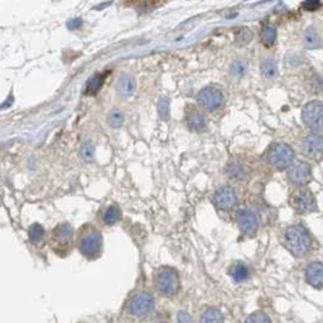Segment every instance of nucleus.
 Wrapping results in <instances>:
<instances>
[{"label":"nucleus","mask_w":323,"mask_h":323,"mask_svg":"<svg viewBox=\"0 0 323 323\" xmlns=\"http://www.w3.org/2000/svg\"><path fill=\"white\" fill-rule=\"evenodd\" d=\"M229 273H230V275H231L232 279L237 283L244 282V280L248 279V277H249L248 267H246L244 263H241V261H237V263L232 264L231 267H230Z\"/></svg>","instance_id":"obj_17"},{"label":"nucleus","mask_w":323,"mask_h":323,"mask_svg":"<svg viewBox=\"0 0 323 323\" xmlns=\"http://www.w3.org/2000/svg\"><path fill=\"white\" fill-rule=\"evenodd\" d=\"M287 169H288L287 172L288 179L293 186L305 187L312 180V167L306 162L299 161L292 163Z\"/></svg>","instance_id":"obj_9"},{"label":"nucleus","mask_w":323,"mask_h":323,"mask_svg":"<svg viewBox=\"0 0 323 323\" xmlns=\"http://www.w3.org/2000/svg\"><path fill=\"white\" fill-rule=\"evenodd\" d=\"M302 6L307 11H316L321 8V0H305Z\"/></svg>","instance_id":"obj_33"},{"label":"nucleus","mask_w":323,"mask_h":323,"mask_svg":"<svg viewBox=\"0 0 323 323\" xmlns=\"http://www.w3.org/2000/svg\"><path fill=\"white\" fill-rule=\"evenodd\" d=\"M187 127L191 132L194 133H201L206 129V120L205 118L201 115V114L196 113V111H192L187 115Z\"/></svg>","instance_id":"obj_16"},{"label":"nucleus","mask_w":323,"mask_h":323,"mask_svg":"<svg viewBox=\"0 0 323 323\" xmlns=\"http://www.w3.org/2000/svg\"><path fill=\"white\" fill-rule=\"evenodd\" d=\"M261 73L265 78H269V80H273L278 76V63L274 58L269 57L261 63Z\"/></svg>","instance_id":"obj_19"},{"label":"nucleus","mask_w":323,"mask_h":323,"mask_svg":"<svg viewBox=\"0 0 323 323\" xmlns=\"http://www.w3.org/2000/svg\"><path fill=\"white\" fill-rule=\"evenodd\" d=\"M178 323H193V321H192V317L188 313L184 312V311H180L178 313Z\"/></svg>","instance_id":"obj_34"},{"label":"nucleus","mask_w":323,"mask_h":323,"mask_svg":"<svg viewBox=\"0 0 323 323\" xmlns=\"http://www.w3.org/2000/svg\"><path fill=\"white\" fill-rule=\"evenodd\" d=\"M251 37H253V34H251L250 30L246 29V28H244V29H240L239 32H237L236 42L237 43L245 44V43H248V42H250Z\"/></svg>","instance_id":"obj_32"},{"label":"nucleus","mask_w":323,"mask_h":323,"mask_svg":"<svg viewBox=\"0 0 323 323\" xmlns=\"http://www.w3.org/2000/svg\"><path fill=\"white\" fill-rule=\"evenodd\" d=\"M302 62H303V58H302V54L298 53V52H289L288 56H287V65L291 66V67H297Z\"/></svg>","instance_id":"obj_30"},{"label":"nucleus","mask_w":323,"mask_h":323,"mask_svg":"<svg viewBox=\"0 0 323 323\" xmlns=\"http://www.w3.org/2000/svg\"><path fill=\"white\" fill-rule=\"evenodd\" d=\"M116 90H118V94L120 95L121 97L124 99H130L133 95L137 91V84H135V80L128 73H124L123 76L119 77L118 85H116Z\"/></svg>","instance_id":"obj_15"},{"label":"nucleus","mask_w":323,"mask_h":323,"mask_svg":"<svg viewBox=\"0 0 323 323\" xmlns=\"http://www.w3.org/2000/svg\"><path fill=\"white\" fill-rule=\"evenodd\" d=\"M303 39H305V43L308 48L316 49L321 47L320 34H318V30L316 29L315 27H308L307 29L305 30Z\"/></svg>","instance_id":"obj_18"},{"label":"nucleus","mask_w":323,"mask_h":323,"mask_svg":"<svg viewBox=\"0 0 323 323\" xmlns=\"http://www.w3.org/2000/svg\"><path fill=\"white\" fill-rule=\"evenodd\" d=\"M284 245L294 256L303 258L312 249L313 240L306 227L301 225H293L284 232Z\"/></svg>","instance_id":"obj_2"},{"label":"nucleus","mask_w":323,"mask_h":323,"mask_svg":"<svg viewBox=\"0 0 323 323\" xmlns=\"http://www.w3.org/2000/svg\"><path fill=\"white\" fill-rule=\"evenodd\" d=\"M154 310V298L148 292H139L132 297L129 302V311L138 318L148 317Z\"/></svg>","instance_id":"obj_7"},{"label":"nucleus","mask_w":323,"mask_h":323,"mask_svg":"<svg viewBox=\"0 0 323 323\" xmlns=\"http://www.w3.org/2000/svg\"><path fill=\"white\" fill-rule=\"evenodd\" d=\"M230 70H231L232 75L240 77V76L245 75L246 65L242 62V61H235V62L231 65V67H230Z\"/></svg>","instance_id":"obj_31"},{"label":"nucleus","mask_w":323,"mask_h":323,"mask_svg":"<svg viewBox=\"0 0 323 323\" xmlns=\"http://www.w3.org/2000/svg\"><path fill=\"white\" fill-rule=\"evenodd\" d=\"M67 27L68 29L71 30L78 29V28L82 27V19H72V20H70V22L67 23Z\"/></svg>","instance_id":"obj_35"},{"label":"nucleus","mask_w":323,"mask_h":323,"mask_svg":"<svg viewBox=\"0 0 323 323\" xmlns=\"http://www.w3.org/2000/svg\"><path fill=\"white\" fill-rule=\"evenodd\" d=\"M121 217V211L120 208L116 205H111L106 208V211L104 212V222L106 225H115Z\"/></svg>","instance_id":"obj_22"},{"label":"nucleus","mask_w":323,"mask_h":323,"mask_svg":"<svg viewBox=\"0 0 323 323\" xmlns=\"http://www.w3.org/2000/svg\"><path fill=\"white\" fill-rule=\"evenodd\" d=\"M323 105L320 100L311 101L302 110V119L311 130L316 133L322 132Z\"/></svg>","instance_id":"obj_8"},{"label":"nucleus","mask_w":323,"mask_h":323,"mask_svg":"<svg viewBox=\"0 0 323 323\" xmlns=\"http://www.w3.org/2000/svg\"><path fill=\"white\" fill-rule=\"evenodd\" d=\"M268 162L277 170H284L294 162V151L286 143H274L267 154Z\"/></svg>","instance_id":"obj_5"},{"label":"nucleus","mask_w":323,"mask_h":323,"mask_svg":"<svg viewBox=\"0 0 323 323\" xmlns=\"http://www.w3.org/2000/svg\"><path fill=\"white\" fill-rule=\"evenodd\" d=\"M158 114L162 120L169 118V101L167 99H161L158 103Z\"/></svg>","instance_id":"obj_29"},{"label":"nucleus","mask_w":323,"mask_h":323,"mask_svg":"<svg viewBox=\"0 0 323 323\" xmlns=\"http://www.w3.org/2000/svg\"><path fill=\"white\" fill-rule=\"evenodd\" d=\"M104 78H105V75H101V73H96V75L92 76V77L87 81L86 87H85V94L86 95L97 94L100 87L103 86Z\"/></svg>","instance_id":"obj_20"},{"label":"nucleus","mask_w":323,"mask_h":323,"mask_svg":"<svg viewBox=\"0 0 323 323\" xmlns=\"http://www.w3.org/2000/svg\"><path fill=\"white\" fill-rule=\"evenodd\" d=\"M322 143L320 135H307L302 142V151L310 158H318L322 154Z\"/></svg>","instance_id":"obj_13"},{"label":"nucleus","mask_w":323,"mask_h":323,"mask_svg":"<svg viewBox=\"0 0 323 323\" xmlns=\"http://www.w3.org/2000/svg\"><path fill=\"white\" fill-rule=\"evenodd\" d=\"M73 242V229L70 224H59L52 230L51 246L53 251L58 255H67L72 250Z\"/></svg>","instance_id":"obj_4"},{"label":"nucleus","mask_w":323,"mask_h":323,"mask_svg":"<svg viewBox=\"0 0 323 323\" xmlns=\"http://www.w3.org/2000/svg\"><path fill=\"white\" fill-rule=\"evenodd\" d=\"M201 323H224V317L216 308H208L202 315Z\"/></svg>","instance_id":"obj_23"},{"label":"nucleus","mask_w":323,"mask_h":323,"mask_svg":"<svg viewBox=\"0 0 323 323\" xmlns=\"http://www.w3.org/2000/svg\"><path fill=\"white\" fill-rule=\"evenodd\" d=\"M245 323H272V321L264 312H255L246 318Z\"/></svg>","instance_id":"obj_28"},{"label":"nucleus","mask_w":323,"mask_h":323,"mask_svg":"<svg viewBox=\"0 0 323 323\" xmlns=\"http://www.w3.org/2000/svg\"><path fill=\"white\" fill-rule=\"evenodd\" d=\"M95 156V148L90 142H85L81 147V157L86 162H91Z\"/></svg>","instance_id":"obj_27"},{"label":"nucleus","mask_w":323,"mask_h":323,"mask_svg":"<svg viewBox=\"0 0 323 323\" xmlns=\"http://www.w3.org/2000/svg\"><path fill=\"white\" fill-rule=\"evenodd\" d=\"M13 100H14L13 95H9L8 99L5 100V103L1 104V105H0V110H4V109H9V108H10V106L13 105Z\"/></svg>","instance_id":"obj_36"},{"label":"nucleus","mask_w":323,"mask_h":323,"mask_svg":"<svg viewBox=\"0 0 323 323\" xmlns=\"http://www.w3.org/2000/svg\"><path fill=\"white\" fill-rule=\"evenodd\" d=\"M236 222L239 229L241 230L244 234L253 235L258 231L259 227V218L255 212L248 208H242L237 212L236 215Z\"/></svg>","instance_id":"obj_12"},{"label":"nucleus","mask_w":323,"mask_h":323,"mask_svg":"<svg viewBox=\"0 0 323 323\" xmlns=\"http://www.w3.org/2000/svg\"><path fill=\"white\" fill-rule=\"evenodd\" d=\"M224 94L215 87H205L197 95L199 105L207 111H216L224 104Z\"/></svg>","instance_id":"obj_10"},{"label":"nucleus","mask_w":323,"mask_h":323,"mask_svg":"<svg viewBox=\"0 0 323 323\" xmlns=\"http://www.w3.org/2000/svg\"><path fill=\"white\" fill-rule=\"evenodd\" d=\"M226 173L227 175H229L230 179H234V180H241L244 179V177H245L244 169H242L241 165L237 164V163H230V164L227 165Z\"/></svg>","instance_id":"obj_25"},{"label":"nucleus","mask_w":323,"mask_h":323,"mask_svg":"<svg viewBox=\"0 0 323 323\" xmlns=\"http://www.w3.org/2000/svg\"><path fill=\"white\" fill-rule=\"evenodd\" d=\"M306 279L310 286L322 289L323 286V267L321 261H313L306 268Z\"/></svg>","instance_id":"obj_14"},{"label":"nucleus","mask_w":323,"mask_h":323,"mask_svg":"<svg viewBox=\"0 0 323 323\" xmlns=\"http://www.w3.org/2000/svg\"><path fill=\"white\" fill-rule=\"evenodd\" d=\"M44 229L39 224H34L29 229V239L33 244H38L43 240Z\"/></svg>","instance_id":"obj_26"},{"label":"nucleus","mask_w":323,"mask_h":323,"mask_svg":"<svg viewBox=\"0 0 323 323\" xmlns=\"http://www.w3.org/2000/svg\"><path fill=\"white\" fill-rule=\"evenodd\" d=\"M261 39H263L264 46H274L275 40H277V29H275L273 25L265 24L264 27H263V32H261Z\"/></svg>","instance_id":"obj_21"},{"label":"nucleus","mask_w":323,"mask_h":323,"mask_svg":"<svg viewBox=\"0 0 323 323\" xmlns=\"http://www.w3.org/2000/svg\"><path fill=\"white\" fill-rule=\"evenodd\" d=\"M291 206L299 215H308L317 211V202L310 189L302 188L291 196Z\"/></svg>","instance_id":"obj_6"},{"label":"nucleus","mask_w":323,"mask_h":323,"mask_svg":"<svg viewBox=\"0 0 323 323\" xmlns=\"http://www.w3.org/2000/svg\"><path fill=\"white\" fill-rule=\"evenodd\" d=\"M77 248L87 259H97L103 251V235L94 225L85 224L77 232Z\"/></svg>","instance_id":"obj_1"},{"label":"nucleus","mask_w":323,"mask_h":323,"mask_svg":"<svg viewBox=\"0 0 323 323\" xmlns=\"http://www.w3.org/2000/svg\"><path fill=\"white\" fill-rule=\"evenodd\" d=\"M108 121L111 128L119 129V128H121L123 124H124V114L121 113L120 110H118V109H114V110H111L109 113Z\"/></svg>","instance_id":"obj_24"},{"label":"nucleus","mask_w":323,"mask_h":323,"mask_svg":"<svg viewBox=\"0 0 323 323\" xmlns=\"http://www.w3.org/2000/svg\"><path fill=\"white\" fill-rule=\"evenodd\" d=\"M156 286L162 296L170 298L174 297L179 291V275L177 270L169 267H162L157 270Z\"/></svg>","instance_id":"obj_3"},{"label":"nucleus","mask_w":323,"mask_h":323,"mask_svg":"<svg viewBox=\"0 0 323 323\" xmlns=\"http://www.w3.org/2000/svg\"><path fill=\"white\" fill-rule=\"evenodd\" d=\"M213 203L221 211H231L237 205V194L234 188L224 186L213 194Z\"/></svg>","instance_id":"obj_11"}]
</instances>
